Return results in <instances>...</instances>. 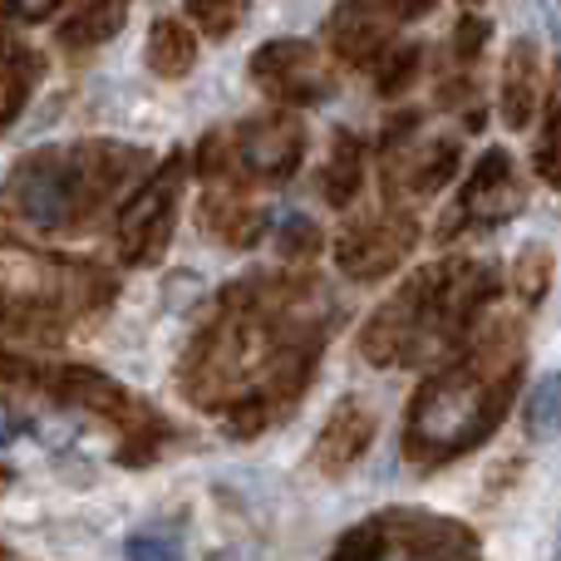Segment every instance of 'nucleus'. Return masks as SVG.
I'll use <instances>...</instances> for the list:
<instances>
[{"mask_svg":"<svg viewBox=\"0 0 561 561\" xmlns=\"http://www.w3.org/2000/svg\"><path fill=\"white\" fill-rule=\"evenodd\" d=\"M320 247V232L310 217H286L280 227V256H310Z\"/></svg>","mask_w":561,"mask_h":561,"instance_id":"bb28decb","label":"nucleus"},{"mask_svg":"<svg viewBox=\"0 0 561 561\" xmlns=\"http://www.w3.org/2000/svg\"><path fill=\"white\" fill-rule=\"evenodd\" d=\"M399 20L404 15L389 0H350V5H340L330 15L325 39L345 65H369V59H379L389 49V35H394Z\"/></svg>","mask_w":561,"mask_h":561,"instance_id":"f8f14e48","label":"nucleus"},{"mask_svg":"<svg viewBox=\"0 0 561 561\" xmlns=\"http://www.w3.org/2000/svg\"><path fill=\"white\" fill-rule=\"evenodd\" d=\"M419 242V222L404 213H369L359 222H350L335 242V262L345 276L355 280H375L385 272H394Z\"/></svg>","mask_w":561,"mask_h":561,"instance_id":"1a4fd4ad","label":"nucleus"},{"mask_svg":"<svg viewBox=\"0 0 561 561\" xmlns=\"http://www.w3.org/2000/svg\"><path fill=\"white\" fill-rule=\"evenodd\" d=\"M187 178V158L173 153L158 163V173L138 187L124 203L114 222V242H118V262L124 266H158L173 242V213H178V193Z\"/></svg>","mask_w":561,"mask_h":561,"instance_id":"0eeeda50","label":"nucleus"},{"mask_svg":"<svg viewBox=\"0 0 561 561\" xmlns=\"http://www.w3.org/2000/svg\"><path fill=\"white\" fill-rule=\"evenodd\" d=\"M527 203V187L517 183V168L503 148H488L478 158V168L468 173V183L458 187V203L454 213L444 217L438 237H454L463 227H497V222H513Z\"/></svg>","mask_w":561,"mask_h":561,"instance_id":"6e6552de","label":"nucleus"},{"mask_svg":"<svg viewBox=\"0 0 561 561\" xmlns=\"http://www.w3.org/2000/svg\"><path fill=\"white\" fill-rule=\"evenodd\" d=\"M527 434L533 438H557L561 434V369L542 375L527 399Z\"/></svg>","mask_w":561,"mask_h":561,"instance_id":"412c9836","label":"nucleus"},{"mask_svg":"<svg viewBox=\"0 0 561 561\" xmlns=\"http://www.w3.org/2000/svg\"><path fill=\"white\" fill-rule=\"evenodd\" d=\"M252 79L280 104L300 108V104H320V99L335 89V75L320 59L316 45L306 39H272L252 55Z\"/></svg>","mask_w":561,"mask_h":561,"instance_id":"9d476101","label":"nucleus"},{"mask_svg":"<svg viewBox=\"0 0 561 561\" xmlns=\"http://www.w3.org/2000/svg\"><path fill=\"white\" fill-rule=\"evenodd\" d=\"M419 65H424V49H419V45H399V49H389V55H379L375 89H379L385 99L404 94V89L419 79Z\"/></svg>","mask_w":561,"mask_h":561,"instance_id":"5701e85b","label":"nucleus"},{"mask_svg":"<svg viewBox=\"0 0 561 561\" xmlns=\"http://www.w3.org/2000/svg\"><path fill=\"white\" fill-rule=\"evenodd\" d=\"M203 222H207V232L232 242V247L256 242V232H262V213H256V207L242 197V187L227 183V178H213V183H207Z\"/></svg>","mask_w":561,"mask_h":561,"instance_id":"dca6fc26","label":"nucleus"},{"mask_svg":"<svg viewBox=\"0 0 561 561\" xmlns=\"http://www.w3.org/2000/svg\"><path fill=\"white\" fill-rule=\"evenodd\" d=\"M517 385H523V330L493 325L414 394L404 454L419 468H438L473 454L513 409Z\"/></svg>","mask_w":561,"mask_h":561,"instance_id":"f03ea898","label":"nucleus"},{"mask_svg":"<svg viewBox=\"0 0 561 561\" xmlns=\"http://www.w3.org/2000/svg\"><path fill=\"white\" fill-rule=\"evenodd\" d=\"M237 158H242V168L252 178H262V183H286L300 168V158H306V124H300L290 108L247 118V124L237 128Z\"/></svg>","mask_w":561,"mask_h":561,"instance_id":"9b49d317","label":"nucleus"},{"mask_svg":"<svg viewBox=\"0 0 561 561\" xmlns=\"http://www.w3.org/2000/svg\"><path fill=\"white\" fill-rule=\"evenodd\" d=\"M488 45V20H478V15H468V20H458V30H454V55L463 59H478V49Z\"/></svg>","mask_w":561,"mask_h":561,"instance_id":"cd10ccee","label":"nucleus"},{"mask_svg":"<svg viewBox=\"0 0 561 561\" xmlns=\"http://www.w3.org/2000/svg\"><path fill=\"white\" fill-rule=\"evenodd\" d=\"M375 424H379L375 409L359 404V399H345V404H335V414L325 419L316 448H310V463H316V473L340 478L345 468H355L359 458L369 454V444H375Z\"/></svg>","mask_w":561,"mask_h":561,"instance_id":"ddd939ff","label":"nucleus"},{"mask_svg":"<svg viewBox=\"0 0 561 561\" xmlns=\"http://www.w3.org/2000/svg\"><path fill=\"white\" fill-rule=\"evenodd\" d=\"M104 280L79 262H55L45 252L0 242V325H59L99 306Z\"/></svg>","mask_w":561,"mask_h":561,"instance_id":"39448f33","label":"nucleus"},{"mask_svg":"<svg viewBox=\"0 0 561 561\" xmlns=\"http://www.w3.org/2000/svg\"><path fill=\"white\" fill-rule=\"evenodd\" d=\"M247 0H187V15L207 30L213 39H227L237 25H242Z\"/></svg>","mask_w":561,"mask_h":561,"instance_id":"b1692460","label":"nucleus"},{"mask_svg":"<svg viewBox=\"0 0 561 561\" xmlns=\"http://www.w3.org/2000/svg\"><path fill=\"white\" fill-rule=\"evenodd\" d=\"M325 290L300 276H252L217 300L183 359L197 409L227 414L237 434H256L286 414L320 359Z\"/></svg>","mask_w":561,"mask_h":561,"instance_id":"f257e3e1","label":"nucleus"},{"mask_svg":"<svg viewBox=\"0 0 561 561\" xmlns=\"http://www.w3.org/2000/svg\"><path fill=\"white\" fill-rule=\"evenodd\" d=\"M65 0H0V15L10 20H49Z\"/></svg>","mask_w":561,"mask_h":561,"instance_id":"c85d7f7f","label":"nucleus"},{"mask_svg":"<svg viewBox=\"0 0 561 561\" xmlns=\"http://www.w3.org/2000/svg\"><path fill=\"white\" fill-rule=\"evenodd\" d=\"M124 552H128V561H183V547L163 533H134L124 542Z\"/></svg>","mask_w":561,"mask_h":561,"instance_id":"a878e982","label":"nucleus"},{"mask_svg":"<svg viewBox=\"0 0 561 561\" xmlns=\"http://www.w3.org/2000/svg\"><path fill=\"white\" fill-rule=\"evenodd\" d=\"M39 75H45V65H39L35 49H25L20 39L0 35V134H5V128L20 118L25 99L35 94Z\"/></svg>","mask_w":561,"mask_h":561,"instance_id":"f3484780","label":"nucleus"},{"mask_svg":"<svg viewBox=\"0 0 561 561\" xmlns=\"http://www.w3.org/2000/svg\"><path fill=\"white\" fill-rule=\"evenodd\" d=\"M59 394L84 404V409H94V414H108V419H138L134 399H128L108 375H94V369H65V375H59Z\"/></svg>","mask_w":561,"mask_h":561,"instance_id":"6ab92c4d","label":"nucleus"},{"mask_svg":"<svg viewBox=\"0 0 561 561\" xmlns=\"http://www.w3.org/2000/svg\"><path fill=\"white\" fill-rule=\"evenodd\" d=\"M365 183V148H359L355 134H340L335 148H330V163H325V203L350 207Z\"/></svg>","mask_w":561,"mask_h":561,"instance_id":"aec40b11","label":"nucleus"},{"mask_svg":"<svg viewBox=\"0 0 561 561\" xmlns=\"http://www.w3.org/2000/svg\"><path fill=\"white\" fill-rule=\"evenodd\" d=\"M197 65V35L183 20H158L148 30V69L158 79H183Z\"/></svg>","mask_w":561,"mask_h":561,"instance_id":"a211bd4d","label":"nucleus"},{"mask_svg":"<svg viewBox=\"0 0 561 561\" xmlns=\"http://www.w3.org/2000/svg\"><path fill=\"white\" fill-rule=\"evenodd\" d=\"M537 94H542V59H537V45L533 39H513L503 59V124L507 128H527L537 114Z\"/></svg>","mask_w":561,"mask_h":561,"instance_id":"2eb2a0df","label":"nucleus"},{"mask_svg":"<svg viewBox=\"0 0 561 561\" xmlns=\"http://www.w3.org/2000/svg\"><path fill=\"white\" fill-rule=\"evenodd\" d=\"M497 290L488 262H434L419 266L359 330V355L369 365H424L458 350L473 335L478 316Z\"/></svg>","mask_w":561,"mask_h":561,"instance_id":"7ed1b4c3","label":"nucleus"},{"mask_svg":"<svg viewBox=\"0 0 561 561\" xmlns=\"http://www.w3.org/2000/svg\"><path fill=\"white\" fill-rule=\"evenodd\" d=\"M330 561H483V547L473 527L458 517L389 507L350 527Z\"/></svg>","mask_w":561,"mask_h":561,"instance_id":"423d86ee","label":"nucleus"},{"mask_svg":"<svg viewBox=\"0 0 561 561\" xmlns=\"http://www.w3.org/2000/svg\"><path fill=\"white\" fill-rule=\"evenodd\" d=\"M537 173L547 178L552 187H561V99H557V108H552V118H547V134H542V144H537Z\"/></svg>","mask_w":561,"mask_h":561,"instance_id":"393cba45","label":"nucleus"},{"mask_svg":"<svg viewBox=\"0 0 561 561\" xmlns=\"http://www.w3.org/2000/svg\"><path fill=\"white\" fill-rule=\"evenodd\" d=\"M547 286H552V247H523L513 266V290L527 306H537L547 296Z\"/></svg>","mask_w":561,"mask_h":561,"instance_id":"4be33fe9","label":"nucleus"},{"mask_svg":"<svg viewBox=\"0 0 561 561\" xmlns=\"http://www.w3.org/2000/svg\"><path fill=\"white\" fill-rule=\"evenodd\" d=\"M20 434H25V424H20V419L10 414V409H0V448H5V444H15Z\"/></svg>","mask_w":561,"mask_h":561,"instance_id":"c756f323","label":"nucleus"},{"mask_svg":"<svg viewBox=\"0 0 561 561\" xmlns=\"http://www.w3.org/2000/svg\"><path fill=\"white\" fill-rule=\"evenodd\" d=\"M138 168H144V153L128 144L35 148L10 168L0 207L25 227L79 232L134 183Z\"/></svg>","mask_w":561,"mask_h":561,"instance_id":"20e7f679","label":"nucleus"},{"mask_svg":"<svg viewBox=\"0 0 561 561\" xmlns=\"http://www.w3.org/2000/svg\"><path fill=\"white\" fill-rule=\"evenodd\" d=\"M458 173V144L454 138H428V144H414V148H399L389 144V158H385V178L399 187V193H438L448 187V178Z\"/></svg>","mask_w":561,"mask_h":561,"instance_id":"4468645a","label":"nucleus"}]
</instances>
